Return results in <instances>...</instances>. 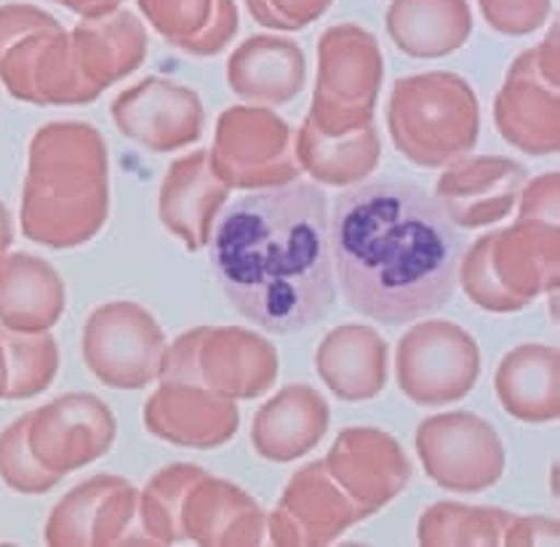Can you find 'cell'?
<instances>
[{"instance_id": "obj_1", "label": "cell", "mask_w": 560, "mask_h": 547, "mask_svg": "<svg viewBox=\"0 0 560 547\" xmlns=\"http://www.w3.org/2000/svg\"><path fill=\"white\" fill-rule=\"evenodd\" d=\"M328 243L345 302L371 321L409 324L454 296L462 235L417 182L382 176L339 193Z\"/></svg>"}, {"instance_id": "obj_10", "label": "cell", "mask_w": 560, "mask_h": 547, "mask_svg": "<svg viewBox=\"0 0 560 547\" xmlns=\"http://www.w3.org/2000/svg\"><path fill=\"white\" fill-rule=\"evenodd\" d=\"M70 40L78 70L96 94L137 70L148 48L142 22L129 11L83 20L72 30Z\"/></svg>"}, {"instance_id": "obj_8", "label": "cell", "mask_w": 560, "mask_h": 547, "mask_svg": "<svg viewBox=\"0 0 560 547\" xmlns=\"http://www.w3.org/2000/svg\"><path fill=\"white\" fill-rule=\"evenodd\" d=\"M113 118L120 133L155 153L176 150L200 137V102L192 91L150 78L115 100Z\"/></svg>"}, {"instance_id": "obj_9", "label": "cell", "mask_w": 560, "mask_h": 547, "mask_svg": "<svg viewBox=\"0 0 560 547\" xmlns=\"http://www.w3.org/2000/svg\"><path fill=\"white\" fill-rule=\"evenodd\" d=\"M144 424L163 441L206 449L219 446L235 435L237 409L219 404L190 382L163 380L161 391L144 406Z\"/></svg>"}, {"instance_id": "obj_20", "label": "cell", "mask_w": 560, "mask_h": 547, "mask_svg": "<svg viewBox=\"0 0 560 547\" xmlns=\"http://www.w3.org/2000/svg\"><path fill=\"white\" fill-rule=\"evenodd\" d=\"M483 14L502 33H528L547 16V0H480Z\"/></svg>"}, {"instance_id": "obj_17", "label": "cell", "mask_w": 560, "mask_h": 547, "mask_svg": "<svg viewBox=\"0 0 560 547\" xmlns=\"http://www.w3.org/2000/svg\"><path fill=\"white\" fill-rule=\"evenodd\" d=\"M0 342L9 366V385L3 398H33L51 385L59 356L57 345L46 331L22 334L0 326Z\"/></svg>"}, {"instance_id": "obj_3", "label": "cell", "mask_w": 560, "mask_h": 547, "mask_svg": "<svg viewBox=\"0 0 560 547\" xmlns=\"http://www.w3.org/2000/svg\"><path fill=\"white\" fill-rule=\"evenodd\" d=\"M105 142L86 124H54L35 133L24 185L22 228L54 248L94 238L107 219Z\"/></svg>"}, {"instance_id": "obj_2", "label": "cell", "mask_w": 560, "mask_h": 547, "mask_svg": "<svg viewBox=\"0 0 560 547\" xmlns=\"http://www.w3.org/2000/svg\"><path fill=\"white\" fill-rule=\"evenodd\" d=\"M211 270L230 305L265 331L320 324L337 300L326 193L291 182L237 198L211 230Z\"/></svg>"}, {"instance_id": "obj_23", "label": "cell", "mask_w": 560, "mask_h": 547, "mask_svg": "<svg viewBox=\"0 0 560 547\" xmlns=\"http://www.w3.org/2000/svg\"><path fill=\"white\" fill-rule=\"evenodd\" d=\"M5 385H9V366H5V350L0 342V398L5 395Z\"/></svg>"}, {"instance_id": "obj_21", "label": "cell", "mask_w": 560, "mask_h": 547, "mask_svg": "<svg viewBox=\"0 0 560 547\" xmlns=\"http://www.w3.org/2000/svg\"><path fill=\"white\" fill-rule=\"evenodd\" d=\"M59 3L67 5L70 11H75V14L86 16V20H96V16L118 11V5L124 3V0H59Z\"/></svg>"}, {"instance_id": "obj_16", "label": "cell", "mask_w": 560, "mask_h": 547, "mask_svg": "<svg viewBox=\"0 0 560 547\" xmlns=\"http://www.w3.org/2000/svg\"><path fill=\"white\" fill-rule=\"evenodd\" d=\"M203 153L176 161L161 190L163 224L190 248L203 246L209 238V211H214L224 198V193L214 190L203 174Z\"/></svg>"}, {"instance_id": "obj_18", "label": "cell", "mask_w": 560, "mask_h": 547, "mask_svg": "<svg viewBox=\"0 0 560 547\" xmlns=\"http://www.w3.org/2000/svg\"><path fill=\"white\" fill-rule=\"evenodd\" d=\"M0 478L22 494H44L59 484V478L46 473L30 454L27 438H24V417L9 424L0 435Z\"/></svg>"}, {"instance_id": "obj_7", "label": "cell", "mask_w": 560, "mask_h": 547, "mask_svg": "<svg viewBox=\"0 0 560 547\" xmlns=\"http://www.w3.org/2000/svg\"><path fill=\"white\" fill-rule=\"evenodd\" d=\"M137 513V489L124 478L96 476L54 508L46 543L54 547L124 545Z\"/></svg>"}, {"instance_id": "obj_14", "label": "cell", "mask_w": 560, "mask_h": 547, "mask_svg": "<svg viewBox=\"0 0 560 547\" xmlns=\"http://www.w3.org/2000/svg\"><path fill=\"white\" fill-rule=\"evenodd\" d=\"M387 27L406 54L441 57L462 46L472 20L465 0H395Z\"/></svg>"}, {"instance_id": "obj_4", "label": "cell", "mask_w": 560, "mask_h": 547, "mask_svg": "<svg viewBox=\"0 0 560 547\" xmlns=\"http://www.w3.org/2000/svg\"><path fill=\"white\" fill-rule=\"evenodd\" d=\"M0 81L38 105H81L100 96L78 70L70 35L35 5H0Z\"/></svg>"}, {"instance_id": "obj_6", "label": "cell", "mask_w": 560, "mask_h": 547, "mask_svg": "<svg viewBox=\"0 0 560 547\" xmlns=\"http://www.w3.org/2000/svg\"><path fill=\"white\" fill-rule=\"evenodd\" d=\"M24 438L33 459L54 478H62L109 452L115 417L96 395H62L24 415Z\"/></svg>"}, {"instance_id": "obj_15", "label": "cell", "mask_w": 560, "mask_h": 547, "mask_svg": "<svg viewBox=\"0 0 560 547\" xmlns=\"http://www.w3.org/2000/svg\"><path fill=\"white\" fill-rule=\"evenodd\" d=\"M504 409L526 422L558 417V350L526 345L504 356L497 374Z\"/></svg>"}, {"instance_id": "obj_11", "label": "cell", "mask_w": 560, "mask_h": 547, "mask_svg": "<svg viewBox=\"0 0 560 547\" xmlns=\"http://www.w3.org/2000/svg\"><path fill=\"white\" fill-rule=\"evenodd\" d=\"M65 310L57 270L30 254L0 259V326L22 334L51 328Z\"/></svg>"}, {"instance_id": "obj_22", "label": "cell", "mask_w": 560, "mask_h": 547, "mask_svg": "<svg viewBox=\"0 0 560 547\" xmlns=\"http://www.w3.org/2000/svg\"><path fill=\"white\" fill-rule=\"evenodd\" d=\"M11 243V217L5 211V206L0 203V259H3V252Z\"/></svg>"}, {"instance_id": "obj_12", "label": "cell", "mask_w": 560, "mask_h": 547, "mask_svg": "<svg viewBox=\"0 0 560 547\" xmlns=\"http://www.w3.org/2000/svg\"><path fill=\"white\" fill-rule=\"evenodd\" d=\"M459 331L462 328L456 326L428 324L411 328L406 339H400V352L432 361H398L400 391L409 395L411 400H417V404H452V400H459L462 395L472 391L475 380H478V369L448 366V363L443 366V352Z\"/></svg>"}, {"instance_id": "obj_5", "label": "cell", "mask_w": 560, "mask_h": 547, "mask_svg": "<svg viewBox=\"0 0 560 547\" xmlns=\"http://www.w3.org/2000/svg\"><path fill=\"white\" fill-rule=\"evenodd\" d=\"M166 350L161 326L133 302L102 305L83 328V358L89 369L118 391H139L161 376Z\"/></svg>"}, {"instance_id": "obj_13", "label": "cell", "mask_w": 560, "mask_h": 547, "mask_svg": "<svg viewBox=\"0 0 560 547\" xmlns=\"http://www.w3.org/2000/svg\"><path fill=\"white\" fill-rule=\"evenodd\" d=\"M139 9L168 44L190 54H217L237 30L233 0H139Z\"/></svg>"}, {"instance_id": "obj_19", "label": "cell", "mask_w": 560, "mask_h": 547, "mask_svg": "<svg viewBox=\"0 0 560 547\" xmlns=\"http://www.w3.org/2000/svg\"><path fill=\"white\" fill-rule=\"evenodd\" d=\"M331 0H248V9L267 27H304L328 9Z\"/></svg>"}]
</instances>
